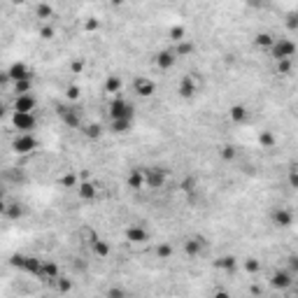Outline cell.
Instances as JSON below:
<instances>
[{"mask_svg": "<svg viewBox=\"0 0 298 298\" xmlns=\"http://www.w3.org/2000/svg\"><path fill=\"white\" fill-rule=\"evenodd\" d=\"M142 179H145L147 189L159 191L168 182V170L163 168V166H147V168H142Z\"/></svg>", "mask_w": 298, "mask_h": 298, "instance_id": "6da1fadb", "label": "cell"}, {"mask_svg": "<svg viewBox=\"0 0 298 298\" xmlns=\"http://www.w3.org/2000/svg\"><path fill=\"white\" fill-rule=\"evenodd\" d=\"M107 117L110 119H135V110L126 98L121 96H115L107 105Z\"/></svg>", "mask_w": 298, "mask_h": 298, "instance_id": "7a4b0ae2", "label": "cell"}, {"mask_svg": "<svg viewBox=\"0 0 298 298\" xmlns=\"http://www.w3.org/2000/svg\"><path fill=\"white\" fill-rule=\"evenodd\" d=\"M268 52H270V56H273L275 61H287V59H294V56H296V45H294V40H289V38H275L273 45L268 47Z\"/></svg>", "mask_w": 298, "mask_h": 298, "instance_id": "3957f363", "label": "cell"}, {"mask_svg": "<svg viewBox=\"0 0 298 298\" xmlns=\"http://www.w3.org/2000/svg\"><path fill=\"white\" fill-rule=\"evenodd\" d=\"M12 149L19 156H26V154H33L38 149V138L33 133H16L14 140H12Z\"/></svg>", "mask_w": 298, "mask_h": 298, "instance_id": "277c9868", "label": "cell"}, {"mask_svg": "<svg viewBox=\"0 0 298 298\" xmlns=\"http://www.w3.org/2000/svg\"><path fill=\"white\" fill-rule=\"evenodd\" d=\"M12 126L16 133H33L38 126L35 112H12Z\"/></svg>", "mask_w": 298, "mask_h": 298, "instance_id": "5b68a950", "label": "cell"}, {"mask_svg": "<svg viewBox=\"0 0 298 298\" xmlns=\"http://www.w3.org/2000/svg\"><path fill=\"white\" fill-rule=\"evenodd\" d=\"M5 72H7V77H9V82H12V84L19 82V79H33V77H35V72L31 70V65H28V63H23V61L9 63Z\"/></svg>", "mask_w": 298, "mask_h": 298, "instance_id": "8992f818", "label": "cell"}, {"mask_svg": "<svg viewBox=\"0 0 298 298\" xmlns=\"http://www.w3.org/2000/svg\"><path fill=\"white\" fill-rule=\"evenodd\" d=\"M59 119H61L68 128L79 130L82 128V119H79V112H77L72 105H59Z\"/></svg>", "mask_w": 298, "mask_h": 298, "instance_id": "52a82bcc", "label": "cell"}, {"mask_svg": "<svg viewBox=\"0 0 298 298\" xmlns=\"http://www.w3.org/2000/svg\"><path fill=\"white\" fill-rule=\"evenodd\" d=\"M154 91H156V82H154V79H149V77H145V75H138L133 79V93H135V96L149 98Z\"/></svg>", "mask_w": 298, "mask_h": 298, "instance_id": "ba28073f", "label": "cell"}, {"mask_svg": "<svg viewBox=\"0 0 298 298\" xmlns=\"http://www.w3.org/2000/svg\"><path fill=\"white\" fill-rule=\"evenodd\" d=\"M38 110V98L33 93H16L14 112H35Z\"/></svg>", "mask_w": 298, "mask_h": 298, "instance_id": "9c48e42d", "label": "cell"}, {"mask_svg": "<svg viewBox=\"0 0 298 298\" xmlns=\"http://www.w3.org/2000/svg\"><path fill=\"white\" fill-rule=\"evenodd\" d=\"M154 63H156V68L159 70H173L175 68V63H177V56H175V52L173 49H161L156 56H154Z\"/></svg>", "mask_w": 298, "mask_h": 298, "instance_id": "30bf717a", "label": "cell"}, {"mask_svg": "<svg viewBox=\"0 0 298 298\" xmlns=\"http://www.w3.org/2000/svg\"><path fill=\"white\" fill-rule=\"evenodd\" d=\"M203 249H205V238L198 236V233H193V236H189L184 240V252H186V256H198Z\"/></svg>", "mask_w": 298, "mask_h": 298, "instance_id": "8fae6325", "label": "cell"}, {"mask_svg": "<svg viewBox=\"0 0 298 298\" xmlns=\"http://www.w3.org/2000/svg\"><path fill=\"white\" fill-rule=\"evenodd\" d=\"M177 93L182 96V98L191 100L196 93H198V84H196V79H193L191 75H184L182 79H179V86H177Z\"/></svg>", "mask_w": 298, "mask_h": 298, "instance_id": "7c38bea8", "label": "cell"}, {"mask_svg": "<svg viewBox=\"0 0 298 298\" xmlns=\"http://www.w3.org/2000/svg\"><path fill=\"white\" fill-rule=\"evenodd\" d=\"M126 240L133 242V245H142V242L149 240V231L145 226H140V224H133V226L126 229Z\"/></svg>", "mask_w": 298, "mask_h": 298, "instance_id": "4fadbf2b", "label": "cell"}, {"mask_svg": "<svg viewBox=\"0 0 298 298\" xmlns=\"http://www.w3.org/2000/svg\"><path fill=\"white\" fill-rule=\"evenodd\" d=\"M77 196L79 200H84V203H91V200L98 198V186L93 182H77Z\"/></svg>", "mask_w": 298, "mask_h": 298, "instance_id": "5bb4252c", "label": "cell"}, {"mask_svg": "<svg viewBox=\"0 0 298 298\" xmlns=\"http://www.w3.org/2000/svg\"><path fill=\"white\" fill-rule=\"evenodd\" d=\"M59 275H61V268H59L56 261H42V268H40L38 280H42V282H54Z\"/></svg>", "mask_w": 298, "mask_h": 298, "instance_id": "9a60e30c", "label": "cell"}, {"mask_svg": "<svg viewBox=\"0 0 298 298\" xmlns=\"http://www.w3.org/2000/svg\"><path fill=\"white\" fill-rule=\"evenodd\" d=\"M229 119L233 123H238V126H242V123H247L249 121V110H247L245 105H231V110H229Z\"/></svg>", "mask_w": 298, "mask_h": 298, "instance_id": "2e32d148", "label": "cell"}, {"mask_svg": "<svg viewBox=\"0 0 298 298\" xmlns=\"http://www.w3.org/2000/svg\"><path fill=\"white\" fill-rule=\"evenodd\" d=\"M40 268H42V261H40V259H35V256H23L19 270H23L26 275L38 277V275H40Z\"/></svg>", "mask_w": 298, "mask_h": 298, "instance_id": "e0dca14e", "label": "cell"}, {"mask_svg": "<svg viewBox=\"0 0 298 298\" xmlns=\"http://www.w3.org/2000/svg\"><path fill=\"white\" fill-rule=\"evenodd\" d=\"M133 121H135V119H110V130H112L115 135H126V133H130V128H133Z\"/></svg>", "mask_w": 298, "mask_h": 298, "instance_id": "ac0fdd59", "label": "cell"}, {"mask_svg": "<svg viewBox=\"0 0 298 298\" xmlns=\"http://www.w3.org/2000/svg\"><path fill=\"white\" fill-rule=\"evenodd\" d=\"M126 184H128L133 191H140V189H145V179H142V168H130L128 177H126Z\"/></svg>", "mask_w": 298, "mask_h": 298, "instance_id": "d6986e66", "label": "cell"}, {"mask_svg": "<svg viewBox=\"0 0 298 298\" xmlns=\"http://www.w3.org/2000/svg\"><path fill=\"white\" fill-rule=\"evenodd\" d=\"M273 224H275V226H282V229H287V226H291V224H294V217H291L289 210L277 207L275 212H273Z\"/></svg>", "mask_w": 298, "mask_h": 298, "instance_id": "ffe728a7", "label": "cell"}, {"mask_svg": "<svg viewBox=\"0 0 298 298\" xmlns=\"http://www.w3.org/2000/svg\"><path fill=\"white\" fill-rule=\"evenodd\" d=\"M291 284H294V273H291V270H280V273H275V277H273V287L287 289Z\"/></svg>", "mask_w": 298, "mask_h": 298, "instance_id": "44dd1931", "label": "cell"}, {"mask_svg": "<svg viewBox=\"0 0 298 298\" xmlns=\"http://www.w3.org/2000/svg\"><path fill=\"white\" fill-rule=\"evenodd\" d=\"M91 249L98 259H105V256H110V252H112V245H110L107 240H103V238H98V240L91 242Z\"/></svg>", "mask_w": 298, "mask_h": 298, "instance_id": "7402d4cb", "label": "cell"}, {"mask_svg": "<svg viewBox=\"0 0 298 298\" xmlns=\"http://www.w3.org/2000/svg\"><path fill=\"white\" fill-rule=\"evenodd\" d=\"M173 52H175V56L179 59V56H189V54L196 52V47H193L191 40H179V42H175V47H173Z\"/></svg>", "mask_w": 298, "mask_h": 298, "instance_id": "603a6c76", "label": "cell"}, {"mask_svg": "<svg viewBox=\"0 0 298 298\" xmlns=\"http://www.w3.org/2000/svg\"><path fill=\"white\" fill-rule=\"evenodd\" d=\"M2 217H5V219H9V222H16V219H21V217H23V207L19 205V203H7V205H5V212H2Z\"/></svg>", "mask_w": 298, "mask_h": 298, "instance_id": "cb8c5ba5", "label": "cell"}, {"mask_svg": "<svg viewBox=\"0 0 298 298\" xmlns=\"http://www.w3.org/2000/svg\"><path fill=\"white\" fill-rule=\"evenodd\" d=\"M82 133H84L86 140H100L103 138V126L100 123H86V126H82Z\"/></svg>", "mask_w": 298, "mask_h": 298, "instance_id": "d4e9b609", "label": "cell"}, {"mask_svg": "<svg viewBox=\"0 0 298 298\" xmlns=\"http://www.w3.org/2000/svg\"><path fill=\"white\" fill-rule=\"evenodd\" d=\"M103 89H105V93H115V96H117V93L121 91V79H119L117 75H107Z\"/></svg>", "mask_w": 298, "mask_h": 298, "instance_id": "484cf974", "label": "cell"}, {"mask_svg": "<svg viewBox=\"0 0 298 298\" xmlns=\"http://www.w3.org/2000/svg\"><path fill=\"white\" fill-rule=\"evenodd\" d=\"M35 16L42 19V21H52L54 19V7L52 5H47V2H40L38 7H35Z\"/></svg>", "mask_w": 298, "mask_h": 298, "instance_id": "4316f807", "label": "cell"}, {"mask_svg": "<svg viewBox=\"0 0 298 298\" xmlns=\"http://www.w3.org/2000/svg\"><path fill=\"white\" fill-rule=\"evenodd\" d=\"M217 268H222V270H236L238 268V259L236 256H222V259L217 261Z\"/></svg>", "mask_w": 298, "mask_h": 298, "instance_id": "83f0119b", "label": "cell"}, {"mask_svg": "<svg viewBox=\"0 0 298 298\" xmlns=\"http://www.w3.org/2000/svg\"><path fill=\"white\" fill-rule=\"evenodd\" d=\"M168 38L173 40V42H179V40L186 38V28H184V26H170V28H168Z\"/></svg>", "mask_w": 298, "mask_h": 298, "instance_id": "f1b7e54d", "label": "cell"}, {"mask_svg": "<svg viewBox=\"0 0 298 298\" xmlns=\"http://www.w3.org/2000/svg\"><path fill=\"white\" fill-rule=\"evenodd\" d=\"M273 35H270V33H259V35H256V40H254V45L256 47H261V49H268V47L273 45Z\"/></svg>", "mask_w": 298, "mask_h": 298, "instance_id": "f546056e", "label": "cell"}, {"mask_svg": "<svg viewBox=\"0 0 298 298\" xmlns=\"http://www.w3.org/2000/svg\"><path fill=\"white\" fill-rule=\"evenodd\" d=\"M79 236H82V240H84L86 245H91L93 240H98V233L91 229V226H82V231H79Z\"/></svg>", "mask_w": 298, "mask_h": 298, "instance_id": "4dcf8cb0", "label": "cell"}, {"mask_svg": "<svg viewBox=\"0 0 298 298\" xmlns=\"http://www.w3.org/2000/svg\"><path fill=\"white\" fill-rule=\"evenodd\" d=\"M33 89V79H19L14 82V93H31Z\"/></svg>", "mask_w": 298, "mask_h": 298, "instance_id": "1f68e13d", "label": "cell"}, {"mask_svg": "<svg viewBox=\"0 0 298 298\" xmlns=\"http://www.w3.org/2000/svg\"><path fill=\"white\" fill-rule=\"evenodd\" d=\"M42 40H52V38H56V28H54V23L49 21V23H45L42 28H40V33H38Z\"/></svg>", "mask_w": 298, "mask_h": 298, "instance_id": "d6a6232c", "label": "cell"}, {"mask_svg": "<svg viewBox=\"0 0 298 298\" xmlns=\"http://www.w3.org/2000/svg\"><path fill=\"white\" fill-rule=\"evenodd\" d=\"M219 156H222L224 161H233L238 156V149L233 145H226V147H222V152H219Z\"/></svg>", "mask_w": 298, "mask_h": 298, "instance_id": "836d02e7", "label": "cell"}, {"mask_svg": "<svg viewBox=\"0 0 298 298\" xmlns=\"http://www.w3.org/2000/svg\"><path fill=\"white\" fill-rule=\"evenodd\" d=\"M59 184L65 186V189H72V186H77V175L75 173H68V175H63L61 179H59Z\"/></svg>", "mask_w": 298, "mask_h": 298, "instance_id": "e575fe53", "label": "cell"}, {"mask_svg": "<svg viewBox=\"0 0 298 298\" xmlns=\"http://www.w3.org/2000/svg\"><path fill=\"white\" fill-rule=\"evenodd\" d=\"M245 270H247V273H252V275H254V273H259V270H261V261L247 259V261H245Z\"/></svg>", "mask_w": 298, "mask_h": 298, "instance_id": "d590c367", "label": "cell"}, {"mask_svg": "<svg viewBox=\"0 0 298 298\" xmlns=\"http://www.w3.org/2000/svg\"><path fill=\"white\" fill-rule=\"evenodd\" d=\"M65 98H68V100H77V98H79V86L70 84L68 89H65Z\"/></svg>", "mask_w": 298, "mask_h": 298, "instance_id": "8d00e7d4", "label": "cell"}, {"mask_svg": "<svg viewBox=\"0 0 298 298\" xmlns=\"http://www.w3.org/2000/svg\"><path fill=\"white\" fill-rule=\"evenodd\" d=\"M259 142H261L263 147H273V145H275V138H273L270 133H261V135H259Z\"/></svg>", "mask_w": 298, "mask_h": 298, "instance_id": "74e56055", "label": "cell"}, {"mask_svg": "<svg viewBox=\"0 0 298 298\" xmlns=\"http://www.w3.org/2000/svg\"><path fill=\"white\" fill-rule=\"evenodd\" d=\"M170 254H173V247H170V245H166V242L159 245V256H161V259H166V256H170Z\"/></svg>", "mask_w": 298, "mask_h": 298, "instance_id": "f35d334b", "label": "cell"}, {"mask_svg": "<svg viewBox=\"0 0 298 298\" xmlns=\"http://www.w3.org/2000/svg\"><path fill=\"white\" fill-rule=\"evenodd\" d=\"M193 184H196V179H193V177H184V179H182V189H184V191H191Z\"/></svg>", "mask_w": 298, "mask_h": 298, "instance_id": "ab89813d", "label": "cell"}, {"mask_svg": "<svg viewBox=\"0 0 298 298\" xmlns=\"http://www.w3.org/2000/svg\"><path fill=\"white\" fill-rule=\"evenodd\" d=\"M7 84H9L7 72H5V70H0V89H2V86H7Z\"/></svg>", "mask_w": 298, "mask_h": 298, "instance_id": "60d3db41", "label": "cell"}, {"mask_svg": "<svg viewBox=\"0 0 298 298\" xmlns=\"http://www.w3.org/2000/svg\"><path fill=\"white\" fill-rule=\"evenodd\" d=\"M5 115H7V105H5V103L0 100V121L5 119Z\"/></svg>", "mask_w": 298, "mask_h": 298, "instance_id": "b9f144b4", "label": "cell"}, {"mask_svg": "<svg viewBox=\"0 0 298 298\" xmlns=\"http://www.w3.org/2000/svg\"><path fill=\"white\" fill-rule=\"evenodd\" d=\"M112 5H115V7H121V5H126V0H112Z\"/></svg>", "mask_w": 298, "mask_h": 298, "instance_id": "7bdbcfd3", "label": "cell"}, {"mask_svg": "<svg viewBox=\"0 0 298 298\" xmlns=\"http://www.w3.org/2000/svg\"><path fill=\"white\" fill-rule=\"evenodd\" d=\"M0 196H5V191H2V189H0Z\"/></svg>", "mask_w": 298, "mask_h": 298, "instance_id": "ee69618b", "label": "cell"}]
</instances>
